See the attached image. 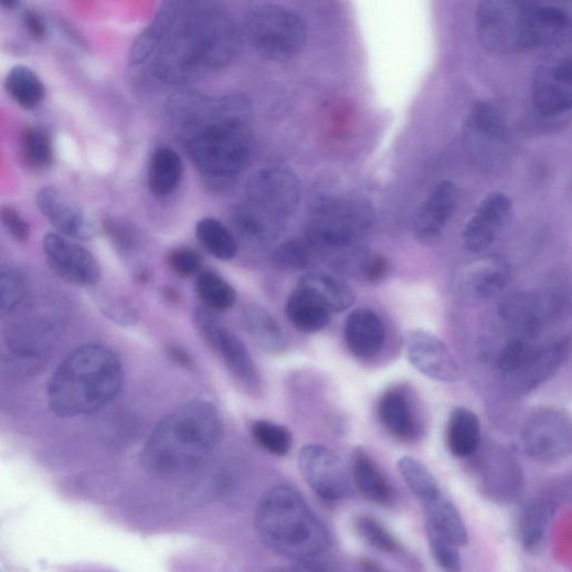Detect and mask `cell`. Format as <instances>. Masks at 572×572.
<instances>
[{
	"label": "cell",
	"instance_id": "obj_1",
	"mask_svg": "<svg viewBox=\"0 0 572 572\" xmlns=\"http://www.w3.org/2000/svg\"><path fill=\"white\" fill-rule=\"evenodd\" d=\"M168 20L151 59L168 83H184L218 73L242 50L241 34L222 10L199 0H167Z\"/></svg>",
	"mask_w": 572,
	"mask_h": 572
},
{
	"label": "cell",
	"instance_id": "obj_2",
	"mask_svg": "<svg viewBox=\"0 0 572 572\" xmlns=\"http://www.w3.org/2000/svg\"><path fill=\"white\" fill-rule=\"evenodd\" d=\"M571 0H480L476 34L497 55L559 50L570 36Z\"/></svg>",
	"mask_w": 572,
	"mask_h": 572
},
{
	"label": "cell",
	"instance_id": "obj_3",
	"mask_svg": "<svg viewBox=\"0 0 572 572\" xmlns=\"http://www.w3.org/2000/svg\"><path fill=\"white\" fill-rule=\"evenodd\" d=\"M123 383L117 354L100 345H85L71 352L52 374L49 406L60 417L92 414L113 402Z\"/></svg>",
	"mask_w": 572,
	"mask_h": 572
},
{
	"label": "cell",
	"instance_id": "obj_4",
	"mask_svg": "<svg viewBox=\"0 0 572 572\" xmlns=\"http://www.w3.org/2000/svg\"><path fill=\"white\" fill-rule=\"evenodd\" d=\"M223 430V419L213 403L189 401L156 427L145 449L146 465L163 475L193 469L216 448Z\"/></svg>",
	"mask_w": 572,
	"mask_h": 572
},
{
	"label": "cell",
	"instance_id": "obj_5",
	"mask_svg": "<svg viewBox=\"0 0 572 572\" xmlns=\"http://www.w3.org/2000/svg\"><path fill=\"white\" fill-rule=\"evenodd\" d=\"M255 525L267 548L293 560L310 562L330 543L325 525L290 487H276L263 497Z\"/></svg>",
	"mask_w": 572,
	"mask_h": 572
},
{
	"label": "cell",
	"instance_id": "obj_6",
	"mask_svg": "<svg viewBox=\"0 0 572 572\" xmlns=\"http://www.w3.org/2000/svg\"><path fill=\"white\" fill-rule=\"evenodd\" d=\"M569 356L568 337L539 348L525 339H513L504 348L498 368L506 390L512 395L522 396L547 383Z\"/></svg>",
	"mask_w": 572,
	"mask_h": 572
},
{
	"label": "cell",
	"instance_id": "obj_7",
	"mask_svg": "<svg viewBox=\"0 0 572 572\" xmlns=\"http://www.w3.org/2000/svg\"><path fill=\"white\" fill-rule=\"evenodd\" d=\"M183 139L189 157L210 176L236 174L251 158L247 125L212 124L186 135Z\"/></svg>",
	"mask_w": 572,
	"mask_h": 572
},
{
	"label": "cell",
	"instance_id": "obj_8",
	"mask_svg": "<svg viewBox=\"0 0 572 572\" xmlns=\"http://www.w3.org/2000/svg\"><path fill=\"white\" fill-rule=\"evenodd\" d=\"M246 39L253 51L268 62H288L298 56L307 43L304 20L279 6H261L246 20Z\"/></svg>",
	"mask_w": 572,
	"mask_h": 572
},
{
	"label": "cell",
	"instance_id": "obj_9",
	"mask_svg": "<svg viewBox=\"0 0 572 572\" xmlns=\"http://www.w3.org/2000/svg\"><path fill=\"white\" fill-rule=\"evenodd\" d=\"M570 416L552 406L536 407L521 428V445L533 460L553 465L566 459L572 449Z\"/></svg>",
	"mask_w": 572,
	"mask_h": 572
},
{
	"label": "cell",
	"instance_id": "obj_10",
	"mask_svg": "<svg viewBox=\"0 0 572 572\" xmlns=\"http://www.w3.org/2000/svg\"><path fill=\"white\" fill-rule=\"evenodd\" d=\"M463 141L476 165L490 169L501 166L508 155L509 133L500 110L488 102L476 103L465 120Z\"/></svg>",
	"mask_w": 572,
	"mask_h": 572
},
{
	"label": "cell",
	"instance_id": "obj_11",
	"mask_svg": "<svg viewBox=\"0 0 572 572\" xmlns=\"http://www.w3.org/2000/svg\"><path fill=\"white\" fill-rule=\"evenodd\" d=\"M195 324L206 341L219 352L237 383L251 394H257L262 381L257 368L243 341L224 328L209 309L195 313Z\"/></svg>",
	"mask_w": 572,
	"mask_h": 572
},
{
	"label": "cell",
	"instance_id": "obj_12",
	"mask_svg": "<svg viewBox=\"0 0 572 572\" xmlns=\"http://www.w3.org/2000/svg\"><path fill=\"white\" fill-rule=\"evenodd\" d=\"M532 104L544 118H558L572 106V60L566 55L550 57L536 71L532 82Z\"/></svg>",
	"mask_w": 572,
	"mask_h": 572
},
{
	"label": "cell",
	"instance_id": "obj_13",
	"mask_svg": "<svg viewBox=\"0 0 572 572\" xmlns=\"http://www.w3.org/2000/svg\"><path fill=\"white\" fill-rule=\"evenodd\" d=\"M299 467L311 490L327 502L349 498L352 488L339 457L320 444L305 446L299 455Z\"/></svg>",
	"mask_w": 572,
	"mask_h": 572
},
{
	"label": "cell",
	"instance_id": "obj_14",
	"mask_svg": "<svg viewBox=\"0 0 572 572\" xmlns=\"http://www.w3.org/2000/svg\"><path fill=\"white\" fill-rule=\"evenodd\" d=\"M251 204L283 220L293 214L300 202V182L290 171L280 168L262 169L246 184Z\"/></svg>",
	"mask_w": 572,
	"mask_h": 572
},
{
	"label": "cell",
	"instance_id": "obj_15",
	"mask_svg": "<svg viewBox=\"0 0 572 572\" xmlns=\"http://www.w3.org/2000/svg\"><path fill=\"white\" fill-rule=\"evenodd\" d=\"M43 250L52 271L70 284L92 286L102 278V267L93 254L59 233L44 237Z\"/></svg>",
	"mask_w": 572,
	"mask_h": 572
},
{
	"label": "cell",
	"instance_id": "obj_16",
	"mask_svg": "<svg viewBox=\"0 0 572 572\" xmlns=\"http://www.w3.org/2000/svg\"><path fill=\"white\" fill-rule=\"evenodd\" d=\"M404 347L409 361L425 377L446 384L457 383L462 378L456 358L437 336L421 329L410 330Z\"/></svg>",
	"mask_w": 572,
	"mask_h": 572
},
{
	"label": "cell",
	"instance_id": "obj_17",
	"mask_svg": "<svg viewBox=\"0 0 572 572\" xmlns=\"http://www.w3.org/2000/svg\"><path fill=\"white\" fill-rule=\"evenodd\" d=\"M483 491L499 502H511L521 494L523 475L520 463L507 448L492 446L478 462Z\"/></svg>",
	"mask_w": 572,
	"mask_h": 572
},
{
	"label": "cell",
	"instance_id": "obj_18",
	"mask_svg": "<svg viewBox=\"0 0 572 572\" xmlns=\"http://www.w3.org/2000/svg\"><path fill=\"white\" fill-rule=\"evenodd\" d=\"M511 200L504 193L488 195L467 221L463 242L470 252L488 248L508 225L512 215Z\"/></svg>",
	"mask_w": 572,
	"mask_h": 572
},
{
	"label": "cell",
	"instance_id": "obj_19",
	"mask_svg": "<svg viewBox=\"0 0 572 572\" xmlns=\"http://www.w3.org/2000/svg\"><path fill=\"white\" fill-rule=\"evenodd\" d=\"M36 203L50 224L65 237L86 241L99 233L98 225L54 186L41 189Z\"/></svg>",
	"mask_w": 572,
	"mask_h": 572
},
{
	"label": "cell",
	"instance_id": "obj_20",
	"mask_svg": "<svg viewBox=\"0 0 572 572\" xmlns=\"http://www.w3.org/2000/svg\"><path fill=\"white\" fill-rule=\"evenodd\" d=\"M364 225V216L348 206H326L311 221L310 243L333 248L347 247L357 240Z\"/></svg>",
	"mask_w": 572,
	"mask_h": 572
},
{
	"label": "cell",
	"instance_id": "obj_21",
	"mask_svg": "<svg viewBox=\"0 0 572 572\" xmlns=\"http://www.w3.org/2000/svg\"><path fill=\"white\" fill-rule=\"evenodd\" d=\"M458 203V188L451 180L438 182L414 223V235L425 245L436 243L453 218Z\"/></svg>",
	"mask_w": 572,
	"mask_h": 572
},
{
	"label": "cell",
	"instance_id": "obj_22",
	"mask_svg": "<svg viewBox=\"0 0 572 572\" xmlns=\"http://www.w3.org/2000/svg\"><path fill=\"white\" fill-rule=\"evenodd\" d=\"M377 414L381 425L396 439L412 443L420 437V422L403 388H392L381 394Z\"/></svg>",
	"mask_w": 572,
	"mask_h": 572
},
{
	"label": "cell",
	"instance_id": "obj_23",
	"mask_svg": "<svg viewBox=\"0 0 572 572\" xmlns=\"http://www.w3.org/2000/svg\"><path fill=\"white\" fill-rule=\"evenodd\" d=\"M510 269L505 259L485 257L467 265L458 276V286L466 296L490 299L498 296L508 283Z\"/></svg>",
	"mask_w": 572,
	"mask_h": 572
},
{
	"label": "cell",
	"instance_id": "obj_24",
	"mask_svg": "<svg viewBox=\"0 0 572 572\" xmlns=\"http://www.w3.org/2000/svg\"><path fill=\"white\" fill-rule=\"evenodd\" d=\"M57 331V325L52 318L32 313L22 316L11 325L8 341L15 353L33 357L53 345Z\"/></svg>",
	"mask_w": 572,
	"mask_h": 572
},
{
	"label": "cell",
	"instance_id": "obj_25",
	"mask_svg": "<svg viewBox=\"0 0 572 572\" xmlns=\"http://www.w3.org/2000/svg\"><path fill=\"white\" fill-rule=\"evenodd\" d=\"M345 340L353 356L372 358L383 350L386 329L377 314L369 309H357L346 320Z\"/></svg>",
	"mask_w": 572,
	"mask_h": 572
},
{
	"label": "cell",
	"instance_id": "obj_26",
	"mask_svg": "<svg viewBox=\"0 0 572 572\" xmlns=\"http://www.w3.org/2000/svg\"><path fill=\"white\" fill-rule=\"evenodd\" d=\"M351 469L353 484L366 500L379 506L393 501L395 491L388 476L366 449L354 448Z\"/></svg>",
	"mask_w": 572,
	"mask_h": 572
},
{
	"label": "cell",
	"instance_id": "obj_27",
	"mask_svg": "<svg viewBox=\"0 0 572 572\" xmlns=\"http://www.w3.org/2000/svg\"><path fill=\"white\" fill-rule=\"evenodd\" d=\"M445 444L456 458H470L483 445L481 424L473 411L458 406L448 417Z\"/></svg>",
	"mask_w": 572,
	"mask_h": 572
},
{
	"label": "cell",
	"instance_id": "obj_28",
	"mask_svg": "<svg viewBox=\"0 0 572 572\" xmlns=\"http://www.w3.org/2000/svg\"><path fill=\"white\" fill-rule=\"evenodd\" d=\"M282 220L248 203L232 213V223L240 239L253 246L271 244L280 232Z\"/></svg>",
	"mask_w": 572,
	"mask_h": 572
},
{
	"label": "cell",
	"instance_id": "obj_29",
	"mask_svg": "<svg viewBox=\"0 0 572 572\" xmlns=\"http://www.w3.org/2000/svg\"><path fill=\"white\" fill-rule=\"evenodd\" d=\"M555 511V504L543 499L531 501L522 508L518 532L520 543L528 553L536 555L542 552Z\"/></svg>",
	"mask_w": 572,
	"mask_h": 572
},
{
	"label": "cell",
	"instance_id": "obj_30",
	"mask_svg": "<svg viewBox=\"0 0 572 572\" xmlns=\"http://www.w3.org/2000/svg\"><path fill=\"white\" fill-rule=\"evenodd\" d=\"M298 288L319 301L331 313H342L354 305L356 297L348 284L325 273H309L299 279Z\"/></svg>",
	"mask_w": 572,
	"mask_h": 572
},
{
	"label": "cell",
	"instance_id": "obj_31",
	"mask_svg": "<svg viewBox=\"0 0 572 572\" xmlns=\"http://www.w3.org/2000/svg\"><path fill=\"white\" fill-rule=\"evenodd\" d=\"M331 311L309 293L297 289L286 304V316L301 332L316 333L331 320Z\"/></svg>",
	"mask_w": 572,
	"mask_h": 572
},
{
	"label": "cell",
	"instance_id": "obj_32",
	"mask_svg": "<svg viewBox=\"0 0 572 572\" xmlns=\"http://www.w3.org/2000/svg\"><path fill=\"white\" fill-rule=\"evenodd\" d=\"M422 507L425 525L446 536L458 547L468 544L469 537L462 516L444 494Z\"/></svg>",
	"mask_w": 572,
	"mask_h": 572
},
{
	"label": "cell",
	"instance_id": "obj_33",
	"mask_svg": "<svg viewBox=\"0 0 572 572\" xmlns=\"http://www.w3.org/2000/svg\"><path fill=\"white\" fill-rule=\"evenodd\" d=\"M183 166L180 156L169 148L158 149L150 161L148 183L156 198L171 195L180 183Z\"/></svg>",
	"mask_w": 572,
	"mask_h": 572
},
{
	"label": "cell",
	"instance_id": "obj_34",
	"mask_svg": "<svg viewBox=\"0 0 572 572\" xmlns=\"http://www.w3.org/2000/svg\"><path fill=\"white\" fill-rule=\"evenodd\" d=\"M10 97L23 109L32 110L45 98V86L39 75L30 67H13L6 80Z\"/></svg>",
	"mask_w": 572,
	"mask_h": 572
},
{
	"label": "cell",
	"instance_id": "obj_35",
	"mask_svg": "<svg viewBox=\"0 0 572 572\" xmlns=\"http://www.w3.org/2000/svg\"><path fill=\"white\" fill-rule=\"evenodd\" d=\"M243 319L246 330L263 349L276 352L285 348L283 330L264 308L256 305L246 307Z\"/></svg>",
	"mask_w": 572,
	"mask_h": 572
},
{
	"label": "cell",
	"instance_id": "obj_36",
	"mask_svg": "<svg viewBox=\"0 0 572 572\" xmlns=\"http://www.w3.org/2000/svg\"><path fill=\"white\" fill-rule=\"evenodd\" d=\"M398 466L409 490L422 506L443 495L435 476L420 460L405 456L399 460Z\"/></svg>",
	"mask_w": 572,
	"mask_h": 572
},
{
	"label": "cell",
	"instance_id": "obj_37",
	"mask_svg": "<svg viewBox=\"0 0 572 572\" xmlns=\"http://www.w3.org/2000/svg\"><path fill=\"white\" fill-rule=\"evenodd\" d=\"M21 155L25 165L33 170L51 168L54 163V148L49 133L35 126L24 128L21 135Z\"/></svg>",
	"mask_w": 572,
	"mask_h": 572
},
{
	"label": "cell",
	"instance_id": "obj_38",
	"mask_svg": "<svg viewBox=\"0 0 572 572\" xmlns=\"http://www.w3.org/2000/svg\"><path fill=\"white\" fill-rule=\"evenodd\" d=\"M197 234L202 245L216 258L229 261L237 254L234 234L215 219H203L199 222Z\"/></svg>",
	"mask_w": 572,
	"mask_h": 572
},
{
	"label": "cell",
	"instance_id": "obj_39",
	"mask_svg": "<svg viewBox=\"0 0 572 572\" xmlns=\"http://www.w3.org/2000/svg\"><path fill=\"white\" fill-rule=\"evenodd\" d=\"M197 292L206 309L211 311L225 313L236 301V294L232 285L213 272H204L200 275Z\"/></svg>",
	"mask_w": 572,
	"mask_h": 572
},
{
	"label": "cell",
	"instance_id": "obj_40",
	"mask_svg": "<svg viewBox=\"0 0 572 572\" xmlns=\"http://www.w3.org/2000/svg\"><path fill=\"white\" fill-rule=\"evenodd\" d=\"M354 528L360 539L379 552L398 554L403 550L398 538L383 523L373 517H358L356 519Z\"/></svg>",
	"mask_w": 572,
	"mask_h": 572
},
{
	"label": "cell",
	"instance_id": "obj_41",
	"mask_svg": "<svg viewBox=\"0 0 572 572\" xmlns=\"http://www.w3.org/2000/svg\"><path fill=\"white\" fill-rule=\"evenodd\" d=\"M254 441L271 454L283 456L293 447V434L284 426L268 421L255 422L252 426Z\"/></svg>",
	"mask_w": 572,
	"mask_h": 572
},
{
	"label": "cell",
	"instance_id": "obj_42",
	"mask_svg": "<svg viewBox=\"0 0 572 572\" xmlns=\"http://www.w3.org/2000/svg\"><path fill=\"white\" fill-rule=\"evenodd\" d=\"M28 294L25 278L17 272L0 273V319L12 315Z\"/></svg>",
	"mask_w": 572,
	"mask_h": 572
},
{
	"label": "cell",
	"instance_id": "obj_43",
	"mask_svg": "<svg viewBox=\"0 0 572 572\" xmlns=\"http://www.w3.org/2000/svg\"><path fill=\"white\" fill-rule=\"evenodd\" d=\"M425 530L432 555L437 565L449 572L460 571L462 560L459 547L446 536L427 525H425Z\"/></svg>",
	"mask_w": 572,
	"mask_h": 572
},
{
	"label": "cell",
	"instance_id": "obj_44",
	"mask_svg": "<svg viewBox=\"0 0 572 572\" xmlns=\"http://www.w3.org/2000/svg\"><path fill=\"white\" fill-rule=\"evenodd\" d=\"M311 243L293 240L279 245L272 254V264L282 271L301 269L311 259Z\"/></svg>",
	"mask_w": 572,
	"mask_h": 572
},
{
	"label": "cell",
	"instance_id": "obj_45",
	"mask_svg": "<svg viewBox=\"0 0 572 572\" xmlns=\"http://www.w3.org/2000/svg\"><path fill=\"white\" fill-rule=\"evenodd\" d=\"M104 230L120 253H129L137 247L136 227L125 219L113 218L104 223Z\"/></svg>",
	"mask_w": 572,
	"mask_h": 572
},
{
	"label": "cell",
	"instance_id": "obj_46",
	"mask_svg": "<svg viewBox=\"0 0 572 572\" xmlns=\"http://www.w3.org/2000/svg\"><path fill=\"white\" fill-rule=\"evenodd\" d=\"M168 265L171 271L180 277L194 276L202 269L203 259L201 254L189 247H178L168 255Z\"/></svg>",
	"mask_w": 572,
	"mask_h": 572
},
{
	"label": "cell",
	"instance_id": "obj_47",
	"mask_svg": "<svg viewBox=\"0 0 572 572\" xmlns=\"http://www.w3.org/2000/svg\"><path fill=\"white\" fill-rule=\"evenodd\" d=\"M0 222L18 242L25 243L30 240L31 227L13 206L6 205L0 209Z\"/></svg>",
	"mask_w": 572,
	"mask_h": 572
},
{
	"label": "cell",
	"instance_id": "obj_48",
	"mask_svg": "<svg viewBox=\"0 0 572 572\" xmlns=\"http://www.w3.org/2000/svg\"><path fill=\"white\" fill-rule=\"evenodd\" d=\"M389 262L383 255H372L362 265V272L367 280L379 282L389 273Z\"/></svg>",
	"mask_w": 572,
	"mask_h": 572
},
{
	"label": "cell",
	"instance_id": "obj_49",
	"mask_svg": "<svg viewBox=\"0 0 572 572\" xmlns=\"http://www.w3.org/2000/svg\"><path fill=\"white\" fill-rule=\"evenodd\" d=\"M24 24L34 40H43L46 35V28L43 19L35 12L24 14Z\"/></svg>",
	"mask_w": 572,
	"mask_h": 572
},
{
	"label": "cell",
	"instance_id": "obj_50",
	"mask_svg": "<svg viewBox=\"0 0 572 572\" xmlns=\"http://www.w3.org/2000/svg\"><path fill=\"white\" fill-rule=\"evenodd\" d=\"M362 570L367 571H381L383 568H380L375 562L370 559H363L361 561Z\"/></svg>",
	"mask_w": 572,
	"mask_h": 572
},
{
	"label": "cell",
	"instance_id": "obj_51",
	"mask_svg": "<svg viewBox=\"0 0 572 572\" xmlns=\"http://www.w3.org/2000/svg\"><path fill=\"white\" fill-rule=\"evenodd\" d=\"M162 294H163L165 298L171 303H176L179 300V295L173 289L165 288Z\"/></svg>",
	"mask_w": 572,
	"mask_h": 572
},
{
	"label": "cell",
	"instance_id": "obj_52",
	"mask_svg": "<svg viewBox=\"0 0 572 572\" xmlns=\"http://www.w3.org/2000/svg\"><path fill=\"white\" fill-rule=\"evenodd\" d=\"M19 0H0V7L11 9L17 6Z\"/></svg>",
	"mask_w": 572,
	"mask_h": 572
},
{
	"label": "cell",
	"instance_id": "obj_53",
	"mask_svg": "<svg viewBox=\"0 0 572 572\" xmlns=\"http://www.w3.org/2000/svg\"><path fill=\"white\" fill-rule=\"evenodd\" d=\"M138 280L141 282V283H147L149 280L148 272H140L138 274Z\"/></svg>",
	"mask_w": 572,
	"mask_h": 572
}]
</instances>
